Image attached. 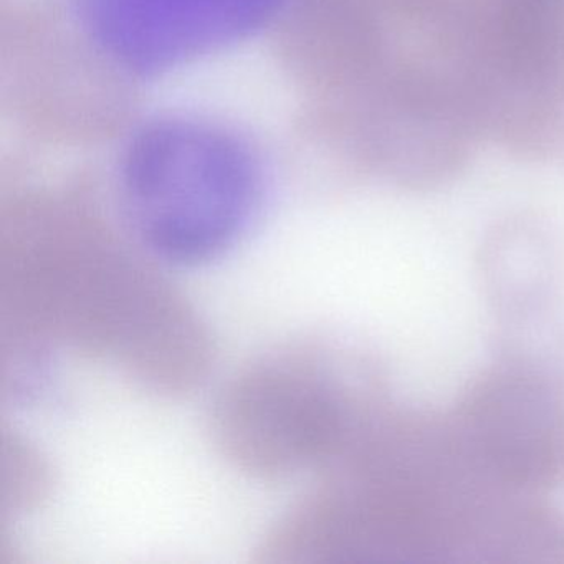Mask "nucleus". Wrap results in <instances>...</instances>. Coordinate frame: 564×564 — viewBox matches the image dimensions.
I'll list each match as a JSON object with an SVG mask.
<instances>
[{
    "mask_svg": "<svg viewBox=\"0 0 564 564\" xmlns=\"http://www.w3.org/2000/svg\"><path fill=\"white\" fill-rule=\"evenodd\" d=\"M323 547L376 564H564V517L495 484L447 411L392 408L338 462Z\"/></svg>",
    "mask_w": 564,
    "mask_h": 564,
    "instance_id": "f257e3e1",
    "label": "nucleus"
},
{
    "mask_svg": "<svg viewBox=\"0 0 564 564\" xmlns=\"http://www.w3.org/2000/svg\"><path fill=\"white\" fill-rule=\"evenodd\" d=\"M121 197L154 256L204 265L239 246L252 227L262 204V167L226 128L171 118L144 128L128 148Z\"/></svg>",
    "mask_w": 564,
    "mask_h": 564,
    "instance_id": "f03ea898",
    "label": "nucleus"
},
{
    "mask_svg": "<svg viewBox=\"0 0 564 564\" xmlns=\"http://www.w3.org/2000/svg\"><path fill=\"white\" fill-rule=\"evenodd\" d=\"M488 140L531 150L564 117V0H471Z\"/></svg>",
    "mask_w": 564,
    "mask_h": 564,
    "instance_id": "7ed1b4c3",
    "label": "nucleus"
},
{
    "mask_svg": "<svg viewBox=\"0 0 564 564\" xmlns=\"http://www.w3.org/2000/svg\"><path fill=\"white\" fill-rule=\"evenodd\" d=\"M471 460L514 494L564 484V384L494 359L447 409Z\"/></svg>",
    "mask_w": 564,
    "mask_h": 564,
    "instance_id": "20e7f679",
    "label": "nucleus"
},
{
    "mask_svg": "<svg viewBox=\"0 0 564 564\" xmlns=\"http://www.w3.org/2000/svg\"><path fill=\"white\" fill-rule=\"evenodd\" d=\"M282 0H77L95 41L124 67L160 72L262 28Z\"/></svg>",
    "mask_w": 564,
    "mask_h": 564,
    "instance_id": "39448f33",
    "label": "nucleus"
},
{
    "mask_svg": "<svg viewBox=\"0 0 564 564\" xmlns=\"http://www.w3.org/2000/svg\"><path fill=\"white\" fill-rule=\"evenodd\" d=\"M477 279L494 322L564 303V232L536 210L495 220L477 252Z\"/></svg>",
    "mask_w": 564,
    "mask_h": 564,
    "instance_id": "423d86ee",
    "label": "nucleus"
},
{
    "mask_svg": "<svg viewBox=\"0 0 564 564\" xmlns=\"http://www.w3.org/2000/svg\"><path fill=\"white\" fill-rule=\"evenodd\" d=\"M553 160L560 161V163L564 166V124L563 130H561L560 141H557L556 151H554Z\"/></svg>",
    "mask_w": 564,
    "mask_h": 564,
    "instance_id": "0eeeda50",
    "label": "nucleus"
}]
</instances>
